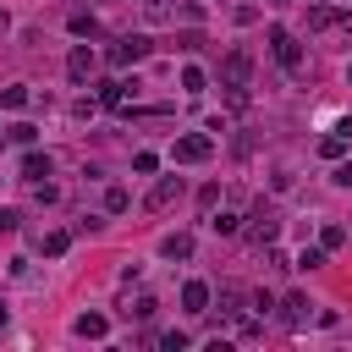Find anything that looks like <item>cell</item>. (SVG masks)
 <instances>
[{
    "label": "cell",
    "instance_id": "obj_3",
    "mask_svg": "<svg viewBox=\"0 0 352 352\" xmlns=\"http://www.w3.org/2000/svg\"><path fill=\"white\" fill-rule=\"evenodd\" d=\"M270 55H275L286 72H302V44H297L286 28H270Z\"/></svg>",
    "mask_w": 352,
    "mask_h": 352
},
{
    "label": "cell",
    "instance_id": "obj_24",
    "mask_svg": "<svg viewBox=\"0 0 352 352\" xmlns=\"http://www.w3.org/2000/svg\"><path fill=\"white\" fill-rule=\"evenodd\" d=\"M341 242H346V231H341V226H324V231H319V248H324V253H330V248H341Z\"/></svg>",
    "mask_w": 352,
    "mask_h": 352
},
{
    "label": "cell",
    "instance_id": "obj_12",
    "mask_svg": "<svg viewBox=\"0 0 352 352\" xmlns=\"http://www.w3.org/2000/svg\"><path fill=\"white\" fill-rule=\"evenodd\" d=\"M50 170H55V165H50V154H38V148H28V154H22V176H28V182H44Z\"/></svg>",
    "mask_w": 352,
    "mask_h": 352
},
{
    "label": "cell",
    "instance_id": "obj_2",
    "mask_svg": "<svg viewBox=\"0 0 352 352\" xmlns=\"http://www.w3.org/2000/svg\"><path fill=\"white\" fill-rule=\"evenodd\" d=\"M242 231H248V242H258V248H264V242H275V231H280V220H275V204H264V198H258Z\"/></svg>",
    "mask_w": 352,
    "mask_h": 352
},
{
    "label": "cell",
    "instance_id": "obj_17",
    "mask_svg": "<svg viewBox=\"0 0 352 352\" xmlns=\"http://www.w3.org/2000/svg\"><path fill=\"white\" fill-rule=\"evenodd\" d=\"M0 110H28V88H22V82L0 88Z\"/></svg>",
    "mask_w": 352,
    "mask_h": 352
},
{
    "label": "cell",
    "instance_id": "obj_33",
    "mask_svg": "<svg viewBox=\"0 0 352 352\" xmlns=\"http://www.w3.org/2000/svg\"><path fill=\"white\" fill-rule=\"evenodd\" d=\"M0 324H6V308H0Z\"/></svg>",
    "mask_w": 352,
    "mask_h": 352
},
{
    "label": "cell",
    "instance_id": "obj_20",
    "mask_svg": "<svg viewBox=\"0 0 352 352\" xmlns=\"http://www.w3.org/2000/svg\"><path fill=\"white\" fill-rule=\"evenodd\" d=\"M126 204H132L126 187H110V192H104V214H126Z\"/></svg>",
    "mask_w": 352,
    "mask_h": 352
},
{
    "label": "cell",
    "instance_id": "obj_6",
    "mask_svg": "<svg viewBox=\"0 0 352 352\" xmlns=\"http://www.w3.org/2000/svg\"><path fill=\"white\" fill-rule=\"evenodd\" d=\"M176 198H182V176H165V182H154V192L143 198V209H154V214H160V209H170Z\"/></svg>",
    "mask_w": 352,
    "mask_h": 352
},
{
    "label": "cell",
    "instance_id": "obj_34",
    "mask_svg": "<svg viewBox=\"0 0 352 352\" xmlns=\"http://www.w3.org/2000/svg\"><path fill=\"white\" fill-rule=\"evenodd\" d=\"M346 77H352V66H346Z\"/></svg>",
    "mask_w": 352,
    "mask_h": 352
},
{
    "label": "cell",
    "instance_id": "obj_11",
    "mask_svg": "<svg viewBox=\"0 0 352 352\" xmlns=\"http://www.w3.org/2000/svg\"><path fill=\"white\" fill-rule=\"evenodd\" d=\"M182 308H187V314H209V286H204V280H187V286H182Z\"/></svg>",
    "mask_w": 352,
    "mask_h": 352
},
{
    "label": "cell",
    "instance_id": "obj_15",
    "mask_svg": "<svg viewBox=\"0 0 352 352\" xmlns=\"http://www.w3.org/2000/svg\"><path fill=\"white\" fill-rule=\"evenodd\" d=\"M242 302H248V297H242L236 286H226V292H220V314H226V319H248V314H242Z\"/></svg>",
    "mask_w": 352,
    "mask_h": 352
},
{
    "label": "cell",
    "instance_id": "obj_30",
    "mask_svg": "<svg viewBox=\"0 0 352 352\" xmlns=\"http://www.w3.org/2000/svg\"><path fill=\"white\" fill-rule=\"evenodd\" d=\"M0 231H16V209H0Z\"/></svg>",
    "mask_w": 352,
    "mask_h": 352
},
{
    "label": "cell",
    "instance_id": "obj_29",
    "mask_svg": "<svg viewBox=\"0 0 352 352\" xmlns=\"http://www.w3.org/2000/svg\"><path fill=\"white\" fill-rule=\"evenodd\" d=\"M11 143H22V148H28V143H33V126H28V121H16V126H11Z\"/></svg>",
    "mask_w": 352,
    "mask_h": 352
},
{
    "label": "cell",
    "instance_id": "obj_32",
    "mask_svg": "<svg viewBox=\"0 0 352 352\" xmlns=\"http://www.w3.org/2000/svg\"><path fill=\"white\" fill-rule=\"evenodd\" d=\"M6 28H11V16H6V6H0V33H6Z\"/></svg>",
    "mask_w": 352,
    "mask_h": 352
},
{
    "label": "cell",
    "instance_id": "obj_18",
    "mask_svg": "<svg viewBox=\"0 0 352 352\" xmlns=\"http://www.w3.org/2000/svg\"><path fill=\"white\" fill-rule=\"evenodd\" d=\"M209 226H214V236H236V231H242V214H231V209H220V214H214Z\"/></svg>",
    "mask_w": 352,
    "mask_h": 352
},
{
    "label": "cell",
    "instance_id": "obj_19",
    "mask_svg": "<svg viewBox=\"0 0 352 352\" xmlns=\"http://www.w3.org/2000/svg\"><path fill=\"white\" fill-rule=\"evenodd\" d=\"M66 248H72V231H50L44 236V258H60Z\"/></svg>",
    "mask_w": 352,
    "mask_h": 352
},
{
    "label": "cell",
    "instance_id": "obj_5",
    "mask_svg": "<svg viewBox=\"0 0 352 352\" xmlns=\"http://www.w3.org/2000/svg\"><path fill=\"white\" fill-rule=\"evenodd\" d=\"M143 55H148V38H143V33H132V38H121V44L110 50V66H138Z\"/></svg>",
    "mask_w": 352,
    "mask_h": 352
},
{
    "label": "cell",
    "instance_id": "obj_1",
    "mask_svg": "<svg viewBox=\"0 0 352 352\" xmlns=\"http://www.w3.org/2000/svg\"><path fill=\"white\" fill-rule=\"evenodd\" d=\"M209 154H214V138H209V132H182V138L170 143V160H176V165H204Z\"/></svg>",
    "mask_w": 352,
    "mask_h": 352
},
{
    "label": "cell",
    "instance_id": "obj_16",
    "mask_svg": "<svg viewBox=\"0 0 352 352\" xmlns=\"http://www.w3.org/2000/svg\"><path fill=\"white\" fill-rule=\"evenodd\" d=\"M66 28H72V38H94V33H99V22H94L88 11H72V22H66Z\"/></svg>",
    "mask_w": 352,
    "mask_h": 352
},
{
    "label": "cell",
    "instance_id": "obj_13",
    "mask_svg": "<svg viewBox=\"0 0 352 352\" xmlns=\"http://www.w3.org/2000/svg\"><path fill=\"white\" fill-rule=\"evenodd\" d=\"M121 94H126V82H116V77H99V82H94V99H99V104H110V110L121 104Z\"/></svg>",
    "mask_w": 352,
    "mask_h": 352
},
{
    "label": "cell",
    "instance_id": "obj_22",
    "mask_svg": "<svg viewBox=\"0 0 352 352\" xmlns=\"http://www.w3.org/2000/svg\"><path fill=\"white\" fill-rule=\"evenodd\" d=\"M132 170H138V176H154V170H160V154H148V148L132 154Z\"/></svg>",
    "mask_w": 352,
    "mask_h": 352
},
{
    "label": "cell",
    "instance_id": "obj_4",
    "mask_svg": "<svg viewBox=\"0 0 352 352\" xmlns=\"http://www.w3.org/2000/svg\"><path fill=\"white\" fill-rule=\"evenodd\" d=\"M248 77H253V55H248V50H231V55L220 60V82H226V88H248Z\"/></svg>",
    "mask_w": 352,
    "mask_h": 352
},
{
    "label": "cell",
    "instance_id": "obj_31",
    "mask_svg": "<svg viewBox=\"0 0 352 352\" xmlns=\"http://www.w3.org/2000/svg\"><path fill=\"white\" fill-rule=\"evenodd\" d=\"M336 138H352V116H341V121H336Z\"/></svg>",
    "mask_w": 352,
    "mask_h": 352
},
{
    "label": "cell",
    "instance_id": "obj_9",
    "mask_svg": "<svg viewBox=\"0 0 352 352\" xmlns=\"http://www.w3.org/2000/svg\"><path fill=\"white\" fill-rule=\"evenodd\" d=\"M308 28H314V33H324V28H346V33H352V16H341L336 6H314V11H308Z\"/></svg>",
    "mask_w": 352,
    "mask_h": 352
},
{
    "label": "cell",
    "instance_id": "obj_27",
    "mask_svg": "<svg viewBox=\"0 0 352 352\" xmlns=\"http://www.w3.org/2000/svg\"><path fill=\"white\" fill-rule=\"evenodd\" d=\"M160 346H165V352H187V336H182V330H165Z\"/></svg>",
    "mask_w": 352,
    "mask_h": 352
},
{
    "label": "cell",
    "instance_id": "obj_28",
    "mask_svg": "<svg viewBox=\"0 0 352 352\" xmlns=\"http://www.w3.org/2000/svg\"><path fill=\"white\" fill-rule=\"evenodd\" d=\"M330 182H336V187H352V160H336V170H330Z\"/></svg>",
    "mask_w": 352,
    "mask_h": 352
},
{
    "label": "cell",
    "instance_id": "obj_25",
    "mask_svg": "<svg viewBox=\"0 0 352 352\" xmlns=\"http://www.w3.org/2000/svg\"><path fill=\"white\" fill-rule=\"evenodd\" d=\"M319 264H324V248H302L297 253V270H319Z\"/></svg>",
    "mask_w": 352,
    "mask_h": 352
},
{
    "label": "cell",
    "instance_id": "obj_14",
    "mask_svg": "<svg viewBox=\"0 0 352 352\" xmlns=\"http://www.w3.org/2000/svg\"><path fill=\"white\" fill-rule=\"evenodd\" d=\"M160 253H165V258H192V236H187V231H176V236H165V242H160Z\"/></svg>",
    "mask_w": 352,
    "mask_h": 352
},
{
    "label": "cell",
    "instance_id": "obj_26",
    "mask_svg": "<svg viewBox=\"0 0 352 352\" xmlns=\"http://www.w3.org/2000/svg\"><path fill=\"white\" fill-rule=\"evenodd\" d=\"M154 308H160V302H154V297H148V292H143V297H138V302H132V308H126V314H132V319H154Z\"/></svg>",
    "mask_w": 352,
    "mask_h": 352
},
{
    "label": "cell",
    "instance_id": "obj_21",
    "mask_svg": "<svg viewBox=\"0 0 352 352\" xmlns=\"http://www.w3.org/2000/svg\"><path fill=\"white\" fill-rule=\"evenodd\" d=\"M182 88L187 94H204V66H182Z\"/></svg>",
    "mask_w": 352,
    "mask_h": 352
},
{
    "label": "cell",
    "instance_id": "obj_23",
    "mask_svg": "<svg viewBox=\"0 0 352 352\" xmlns=\"http://www.w3.org/2000/svg\"><path fill=\"white\" fill-rule=\"evenodd\" d=\"M319 154H324V160H341V154H346V138H336V132H330V138L319 143Z\"/></svg>",
    "mask_w": 352,
    "mask_h": 352
},
{
    "label": "cell",
    "instance_id": "obj_10",
    "mask_svg": "<svg viewBox=\"0 0 352 352\" xmlns=\"http://www.w3.org/2000/svg\"><path fill=\"white\" fill-rule=\"evenodd\" d=\"M72 330H77L82 341H104V330H110V319H104V314H77V319H72Z\"/></svg>",
    "mask_w": 352,
    "mask_h": 352
},
{
    "label": "cell",
    "instance_id": "obj_8",
    "mask_svg": "<svg viewBox=\"0 0 352 352\" xmlns=\"http://www.w3.org/2000/svg\"><path fill=\"white\" fill-rule=\"evenodd\" d=\"M308 308H314V302H308L302 292H292V297L280 302V324H286V330H302V324H308Z\"/></svg>",
    "mask_w": 352,
    "mask_h": 352
},
{
    "label": "cell",
    "instance_id": "obj_7",
    "mask_svg": "<svg viewBox=\"0 0 352 352\" xmlns=\"http://www.w3.org/2000/svg\"><path fill=\"white\" fill-rule=\"evenodd\" d=\"M66 77H72V82H88V77H94V50H88V44H72V55H66Z\"/></svg>",
    "mask_w": 352,
    "mask_h": 352
}]
</instances>
